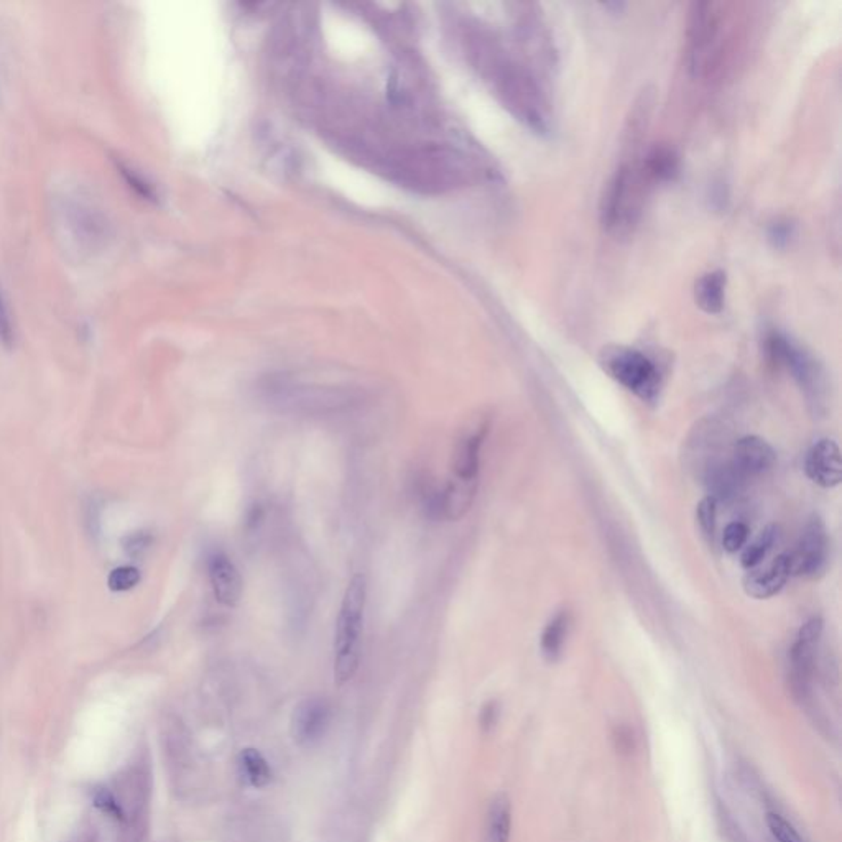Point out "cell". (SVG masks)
<instances>
[{"mask_svg": "<svg viewBox=\"0 0 842 842\" xmlns=\"http://www.w3.org/2000/svg\"><path fill=\"white\" fill-rule=\"evenodd\" d=\"M629 157L618 165L601 196V225L609 234L627 237L639 225L645 194L651 183L639 159V149H625Z\"/></svg>", "mask_w": 842, "mask_h": 842, "instance_id": "1", "label": "cell"}, {"mask_svg": "<svg viewBox=\"0 0 842 842\" xmlns=\"http://www.w3.org/2000/svg\"><path fill=\"white\" fill-rule=\"evenodd\" d=\"M688 68L694 78H707L719 68L727 43L723 4H693L686 32Z\"/></svg>", "mask_w": 842, "mask_h": 842, "instance_id": "2", "label": "cell"}, {"mask_svg": "<svg viewBox=\"0 0 842 842\" xmlns=\"http://www.w3.org/2000/svg\"><path fill=\"white\" fill-rule=\"evenodd\" d=\"M365 597H367L365 577L363 575L354 576L346 587L339 616L336 622L334 680L338 684L349 682L357 672Z\"/></svg>", "mask_w": 842, "mask_h": 842, "instance_id": "3", "label": "cell"}, {"mask_svg": "<svg viewBox=\"0 0 842 842\" xmlns=\"http://www.w3.org/2000/svg\"><path fill=\"white\" fill-rule=\"evenodd\" d=\"M767 356L777 367H785L801 388L813 415L826 413V375L810 352L780 332L767 338Z\"/></svg>", "mask_w": 842, "mask_h": 842, "instance_id": "4", "label": "cell"}, {"mask_svg": "<svg viewBox=\"0 0 842 842\" xmlns=\"http://www.w3.org/2000/svg\"><path fill=\"white\" fill-rule=\"evenodd\" d=\"M599 365L610 379L639 396L643 402H655L660 394L658 369L650 359L627 346H608L599 354Z\"/></svg>", "mask_w": 842, "mask_h": 842, "instance_id": "5", "label": "cell"}, {"mask_svg": "<svg viewBox=\"0 0 842 842\" xmlns=\"http://www.w3.org/2000/svg\"><path fill=\"white\" fill-rule=\"evenodd\" d=\"M63 221L71 241L83 252H94L106 246L109 223L94 204L85 200H68L64 204Z\"/></svg>", "mask_w": 842, "mask_h": 842, "instance_id": "6", "label": "cell"}, {"mask_svg": "<svg viewBox=\"0 0 842 842\" xmlns=\"http://www.w3.org/2000/svg\"><path fill=\"white\" fill-rule=\"evenodd\" d=\"M828 535L820 517H811L801 532L795 552L789 555L791 575L814 579L822 576L828 565Z\"/></svg>", "mask_w": 842, "mask_h": 842, "instance_id": "7", "label": "cell"}, {"mask_svg": "<svg viewBox=\"0 0 842 842\" xmlns=\"http://www.w3.org/2000/svg\"><path fill=\"white\" fill-rule=\"evenodd\" d=\"M822 620L820 617L811 618L803 627H801L797 640L789 651V663H791V678L795 688L805 693L808 684H810L813 670H814V660H816V650L818 643L822 639Z\"/></svg>", "mask_w": 842, "mask_h": 842, "instance_id": "8", "label": "cell"}, {"mask_svg": "<svg viewBox=\"0 0 842 842\" xmlns=\"http://www.w3.org/2000/svg\"><path fill=\"white\" fill-rule=\"evenodd\" d=\"M330 723V704L320 698H308L293 711L291 736L301 747L316 746L326 736Z\"/></svg>", "mask_w": 842, "mask_h": 842, "instance_id": "9", "label": "cell"}, {"mask_svg": "<svg viewBox=\"0 0 842 842\" xmlns=\"http://www.w3.org/2000/svg\"><path fill=\"white\" fill-rule=\"evenodd\" d=\"M806 476L824 489L838 487L842 480L841 451L832 439H820L805 459Z\"/></svg>", "mask_w": 842, "mask_h": 842, "instance_id": "10", "label": "cell"}, {"mask_svg": "<svg viewBox=\"0 0 842 842\" xmlns=\"http://www.w3.org/2000/svg\"><path fill=\"white\" fill-rule=\"evenodd\" d=\"M707 497L715 502H732L746 489L747 478L732 459H719L703 472Z\"/></svg>", "mask_w": 842, "mask_h": 842, "instance_id": "11", "label": "cell"}, {"mask_svg": "<svg viewBox=\"0 0 842 842\" xmlns=\"http://www.w3.org/2000/svg\"><path fill=\"white\" fill-rule=\"evenodd\" d=\"M732 462L747 479L765 474L773 468L777 454L765 439L758 437H740L732 449Z\"/></svg>", "mask_w": 842, "mask_h": 842, "instance_id": "12", "label": "cell"}, {"mask_svg": "<svg viewBox=\"0 0 842 842\" xmlns=\"http://www.w3.org/2000/svg\"><path fill=\"white\" fill-rule=\"evenodd\" d=\"M208 571L216 601L227 608L237 606L242 596V579L234 563L223 553H216L209 558Z\"/></svg>", "mask_w": 842, "mask_h": 842, "instance_id": "13", "label": "cell"}, {"mask_svg": "<svg viewBox=\"0 0 842 842\" xmlns=\"http://www.w3.org/2000/svg\"><path fill=\"white\" fill-rule=\"evenodd\" d=\"M791 576L789 555H780L765 568L750 571L744 579L747 594L756 599H768L779 594Z\"/></svg>", "mask_w": 842, "mask_h": 842, "instance_id": "14", "label": "cell"}, {"mask_svg": "<svg viewBox=\"0 0 842 842\" xmlns=\"http://www.w3.org/2000/svg\"><path fill=\"white\" fill-rule=\"evenodd\" d=\"M487 433V427L480 425L476 431L462 437L454 451L453 470L454 478L461 480H478L480 464V446Z\"/></svg>", "mask_w": 842, "mask_h": 842, "instance_id": "15", "label": "cell"}, {"mask_svg": "<svg viewBox=\"0 0 842 842\" xmlns=\"http://www.w3.org/2000/svg\"><path fill=\"white\" fill-rule=\"evenodd\" d=\"M725 274L721 270L707 272L694 283V301L707 315H719L724 309Z\"/></svg>", "mask_w": 842, "mask_h": 842, "instance_id": "16", "label": "cell"}, {"mask_svg": "<svg viewBox=\"0 0 842 842\" xmlns=\"http://www.w3.org/2000/svg\"><path fill=\"white\" fill-rule=\"evenodd\" d=\"M478 491V480H451L448 487L441 492L443 515L451 520H458L470 511Z\"/></svg>", "mask_w": 842, "mask_h": 842, "instance_id": "17", "label": "cell"}, {"mask_svg": "<svg viewBox=\"0 0 842 842\" xmlns=\"http://www.w3.org/2000/svg\"><path fill=\"white\" fill-rule=\"evenodd\" d=\"M512 830V808L505 795L492 800L486 820V842H509Z\"/></svg>", "mask_w": 842, "mask_h": 842, "instance_id": "18", "label": "cell"}, {"mask_svg": "<svg viewBox=\"0 0 842 842\" xmlns=\"http://www.w3.org/2000/svg\"><path fill=\"white\" fill-rule=\"evenodd\" d=\"M569 625H571V617H569V612H566V610H561V612L556 614L555 617L550 618V622L546 624L544 634H542V642H540L542 653H544L546 660L555 661L560 658L563 647H565Z\"/></svg>", "mask_w": 842, "mask_h": 842, "instance_id": "19", "label": "cell"}, {"mask_svg": "<svg viewBox=\"0 0 842 842\" xmlns=\"http://www.w3.org/2000/svg\"><path fill=\"white\" fill-rule=\"evenodd\" d=\"M650 182H668L678 173V157L668 147H655L642 159Z\"/></svg>", "mask_w": 842, "mask_h": 842, "instance_id": "20", "label": "cell"}, {"mask_svg": "<svg viewBox=\"0 0 842 842\" xmlns=\"http://www.w3.org/2000/svg\"><path fill=\"white\" fill-rule=\"evenodd\" d=\"M241 773L249 785L262 789L272 781V768L266 757L254 748H246L241 754Z\"/></svg>", "mask_w": 842, "mask_h": 842, "instance_id": "21", "label": "cell"}, {"mask_svg": "<svg viewBox=\"0 0 842 842\" xmlns=\"http://www.w3.org/2000/svg\"><path fill=\"white\" fill-rule=\"evenodd\" d=\"M779 538V528L775 525L767 527L754 544H748L742 553L740 563L747 569H754L756 566L764 561V558L768 555V552L773 548V544Z\"/></svg>", "mask_w": 842, "mask_h": 842, "instance_id": "22", "label": "cell"}, {"mask_svg": "<svg viewBox=\"0 0 842 842\" xmlns=\"http://www.w3.org/2000/svg\"><path fill=\"white\" fill-rule=\"evenodd\" d=\"M715 519H717V502L711 497H704L696 507V520H698L701 534L707 540L715 538V525H717Z\"/></svg>", "mask_w": 842, "mask_h": 842, "instance_id": "23", "label": "cell"}, {"mask_svg": "<svg viewBox=\"0 0 842 842\" xmlns=\"http://www.w3.org/2000/svg\"><path fill=\"white\" fill-rule=\"evenodd\" d=\"M93 801H94V806L97 810L102 811L109 818H114L119 822H126L124 811L120 808L119 801L116 800L112 789H107V787H99L93 793Z\"/></svg>", "mask_w": 842, "mask_h": 842, "instance_id": "24", "label": "cell"}, {"mask_svg": "<svg viewBox=\"0 0 842 842\" xmlns=\"http://www.w3.org/2000/svg\"><path fill=\"white\" fill-rule=\"evenodd\" d=\"M768 828L777 842H803L800 834L779 813H768Z\"/></svg>", "mask_w": 842, "mask_h": 842, "instance_id": "25", "label": "cell"}, {"mask_svg": "<svg viewBox=\"0 0 842 842\" xmlns=\"http://www.w3.org/2000/svg\"><path fill=\"white\" fill-rule=\"evenodd\" d=\"M140 583V573L134 566H120L109 576V587L112 591H128Z\"/></svg>", "mask_w": 842, "mask_h": 842, "instance_id": "26", "label": "cell"}, {"mask_svg": "<svg viewBox=\"0 0 842 842\" xmlns=\"http://www.w3.org/2000/svg\"><path fill=\"white\" fill-rule=\"evenodd\" d=\"M116 168H118L119 173H120V176L126 180L130 190H134V192H137L139 196H142L143 200H153L155 194H153L151 186L140 176L137 171L134 170V168H130L124 161H116Z\"/></svg>", "mask_w": 842, "mask_h": 842, "instance_id": "27", "label": "cell"}, {"mask_svg": "<svg viewBox=\"0 0 842 842\" xmlns=\"http://www.w3.org/2000/svg\"><path fill=\"white\" fill-rule=\"evenodd\" d=\"M747 538H748V528H747L746 523H729L724 528V535H723V546H724L725 552L736 553V552L746 546Z\"/></svg>", "mask_w": 842, "mask_h": 842, "instance_id": "28", "label": "cell"}, {"mask_svg": "<svg viewBox=\"0 0 842 842\" xmlns=\"http://www.w3.org/2000/svg\"><path fill=\"white\" fill-rule=\"evenodd\" d=\"M151 544H153V538L149 532H135V534L128 535L124 540V550L130 558H140L149 552Z\"/></svg>", "mask_w": 842, "mask_h": 842, "instance_id": "29", "label": "cell"}, {"mask_svg": "<svg viewBox=\"0 0 842 842\" xmlns=\"http://www.w3.org/2000/svg\"><path fill=\"white\" fill-rule=\"evenodd\" d=\"M0 342L7 347H11L13 342V330H12L11 316L9 309L5 307L2 288H0Z\"/></svg>", "mask_w": 842, "mask_h": 842, "instance_id": "30", "label": "cell"}, {"mask_svg": "<svg viewBox=\"0 0 842 842\" xmlns=\"http://www.w3.org/2000/svg\"><path fill=\"white\" fill-rule=\"evenodd\" d=\"M497 719H499V706H497V703L491 701V703L486 704V706L482 707V711H480L479 717L482 731L489 732L492 727L495 725V723H497Z\"/></svg>", "mask_w": 842, "mask_h": 842, "instance_id": "31", "label": "cell"}]
</instances>
